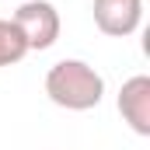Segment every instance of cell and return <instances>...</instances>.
I'll list each match as a JSON object with an SVG mask.
<instances>
[{
  "label": "cell",
  "mask_w": 150,
  "mask_h": 150,
  "mask_svg": "<svg viewBox=\"0 0 150 150\" xmlns=\"http://www.w3.org/2000/svg\"><path fill=\"white\" fill-rule=\"evenodd\" d=\"M45 94L67 112H91L105 98V77L84 59H59L45 74Z\"/></svg>",
  "instance_id": "cell-1"
},
{
  "label": "cell",
  "mask_w": 150,
  "mask_h": 150,
  "mask_svg": "<svg viewBox=\"0 0 150 150\" xmlns=\"http://www.w3.org/2000/svg\"><path fill=\"white\" fill-rule=\"evenodd\" d=\"M11 21H14L18 32L25 35L28 52H42V49L56 45L59 28H63V25H59V11H56L49 0H25V4L14 11Z\"/></svg>",
  "instance_id": "cell-2"
},
{
  "label": "cell",
  "mask_w": 150,
  "mask_h": 150,
  "mask_svg": "<svg viewBox=\"0 0 150 150\" xmlns=\"http://www.w3.org/2000/svg\"><path fill=\"white\" fill-rule=\"evenodd\" d=\"M91 14H94V25L101 35L126 38L143 21V0H94Z\"/></svg>",
  "instance_id": "cell-3"
},
{
  "label": "cell",
  "mask_w": 150,
  "mask_h": 150,
  "mask_svg": "<svg viewBox=\"0 0 150 150\" xmlns=\"http://www.w3.org/2000/svg\"><path fill=\"white\" fill-rule=\"evenodd\" d=\"M119 115L122 122L136 133V136H150V77L136 74L119 87Z\"/></svg>",
  "instance_id": "cell-4"
},
{
  "label": "cell",
  "mask_w": 150,
  "mask_h": 150,
  "mask_svg": "<svg viewBox=\"0 0 150 150\" xmlns=\"http://www.w3.org/2000/svg\"><path fill=\"white\" fill-rule=\"evenodd\" d=\"M28 56V45H25V35L18 32V25L11 18H0V70L4 67H14Z\"/></svg>",
  "instance_id": "cell-5"
}]
</instances>
